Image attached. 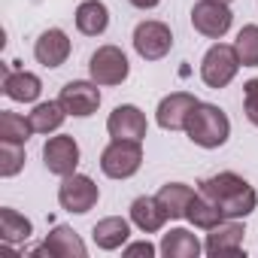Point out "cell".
<instances>
[{
	"mask_svg": "<svg viewBox=\"0 0 258 258\" xmlns=\"http://www.w3.org/2000/svg\"><path fill=\"white\" fill-rule=\"evenodd\" d=\"M201 195H207V198L222 210L225 219H246V216L258 207L255 188H252L243 176H237V173H231V170L204 179V182H201Z\"/></svg>",
	"mask_w": 258,
	"mask_h": 258,
	"instance_id": "1",
	"label": "cell"
},
{
	"mask_svg": "<svg viewBox=\"0 0 258 258\" xmlns=\"http://www.w3.org/2000/svg\"><path fill=\"white\" fill-rule=\"evenodd\" d=\"M185 134L201 149H219L231 137V121H228L225 109H219L216 103H201L198 100V106L188 112Z\"/></svg>",
	"mask_w": 258,
	"mask_h": 258,
	"instance_id": "2",
	"label": "cell"
},
{
	"mask_svg": "<svg viewBox=\"0 0 258 258\" xmlns=\"http://www.w3.org/2000/svg\"><path fill=\"white\" fill-rule=\"evenodd\" d=\"M143 164V146L137 140H112L100 152V170L109 179H131Z\"/></svg>",
	"mask_w": 258,
	"mask_h": 258,
	"instance_id": "3",
	"label": "cell"
},
{
	"mask_svg": "<svg viewBox=\"0 0 258 258\" xmlns=\"http://www.w3.org/2000/svg\"><path fill=\"white\" fill-rule=\"evenodd\" d=\"M237 70H240V58H237L234 46H228V43L210 46L207 55H204V61H201V79H204L207 88H225V85H231L234 76H237Z\"/></svg>",
	"mask_w": 258,
	"mask_h": 258,
	"instance_id": "4",
	"label": "cell"
},
{
	"mask_svg": "<svg viewBox=\"0 0 258 258\" xmlns=\"http://www.w3.org/2000/svg\"><path fill=\"white\" fill-rule=\"evenodd\" d=\"M231 22H234V13L222 0H198L191 7V25L207 40H222L231 31Z\"/></svg>",
	"mask_w": 258,
	"mask_h": 258,
	"instance_id": "5",
	"label": "cell"
},
{
	"mask_svg": "<svg viewBox=\"0 0 258 258\" xmlns=\"http://www.w3.org/2000/svg\"><path fill=\"white\" fill-rule=\"evenodd\" d=\"M97 201H100V188L94 185L91 176H85V173H70V176H64V182H61V188H58V204H61L67 213L82 216V213L94 210Z\"/></svg>",
	"mask_w": 258,
	"mask_h": 258,
	"instance_id": "6",
	"label": "cell"
},
{
	"mask_svg": "<svg viewBox=\"0 0 258 258\" xmlns=\"http://www.w3.org/2000/svg\"><path fill=\"white\" fill-rule=\"evenodd\" d=\"M88 73H91V82L97 85H121L131 73V64H127L118 46H100L88 61Z\"/></svg>",
	"mask_w": 258,
	"mask_h": 258,
	"instance_id": "7",
	"label": "cell"
},
{
	"mask_svg": "<svg viewBox=\"0 0 258 258\" xmlns=\"http://www.w3.org/2000/svg\"><path fill=\"white\" fill-rule=\"evenodd\" d=\"M134 49L143 61H161L173 49V34L164 22H140L134 28Z\"/></svg>",
	"mask_w": 258,
	"mask_h": 258,
	"instance_id": "8",
	"label": "cell"
},
{
	"mask_svg": "<svg viewBox=\"0 0 258 258\" xmlns=\"http://www.w3.org/2000/svg\"><path fill=\"white\" fill-rule=\"evenodd\" d=\"M106 131L112 140H137L143 143L146 140V131H149V124H146V115L140 106L134 103H121L109 112L106 118Z\"/></svg>",
	"mask_w": 258,
	"mask_h": 258,
	"instance_id": "9",
	"label": "cell"
},
{
	"mask_svg": "<svg viewBox=\"0 0 258 258\" xmlns=\"http://www.w3.org/2000/svg\"><path fill=\"white\" fill-rule=\"evenodd\" d=\"M58 100H61V106L67 109V115H73V118H88V115H94L97 106H100V88H97V82H82V79H76V82H67V85L61 88Z\"/></svg>",
	"mask_w": 258,
	"mask_h": 258,
	"instance_id": "10",
	"label": "cell"
},
{
	"mask_svg": "<svg viewBox=\"0 0 258 258\" xmlns=\"http://www.w3.org/2000/svg\"><path fill=\"white\" fill-rule=\"evenodd\" d=\"M43 161H46V170L61 176V179L76 173V167H79V143L73 137H67V134L49 137L46 146H43Z\"/></svg>",
	"mask_w": 258,
	"mask_h": 258,
	"instance_id": "11",
	"label": "cell"
},
{
	"mask_svg": "<svg viewBox=\"0 0 258 258\" xmlns=\"http://www.w3.org/2000/svg\"><path fill=\"white\" fill-rule=\"evenodd\" d=\"M198 106V97L188 94V91H173L167 94L158 109H155V121L164 131H185V121H188V112Z\"/></svg>",
	"mask_w": 258,
	"mask_h": 258,
	"instance_id": "12",
	"label": "cell"
},
{
	"mask_svg": "<svg viewBox=\"0 0 258 258\" xmlns=\"http://www.w3.org/2000/svg\"><path fill=\"white\" fill-rule=\"evenodd\" d=\"M243 234L246 228L240 225V219H225L216 228H210L204 252L207 255H243Z\"/></svg>",
	"mask_w": 258,
	"mask_h": 258,
	"instance_id": "13",
	"label": "cell"
},
{
	"mask_svg": "<svg viewBox=\"0 0 258 258\" xmlns=\"http://www.w3.org/2000/svg\"><path fill=\"white\" fill-rule=\"evenodd\" d=\"M34 255H52V258H85L88 249H85V243L79 240V234H76L73 228H67V225H55V228L49 231L46 243L34 249Z\"/></svg>",
	"mask_w": 258,
	"mask_h": 258,
	"instance_id": "14",
	"label": "cell"
},
{
	"mask_svg": "<svg viewBox=\"0 0 258 258\" xmlns=\"http://www.w3.org/2000/svg\"><path fill=\"white\" fill-rule=\"evenodd\" d=\"M34 58L43 64V67H61L67 58H70V37L61 31V28H49L37 37L34 43Z\"/></svg>",
	"mask_w": 258,
	"mask_h": 258,
	"instance_id": "15",
	"label": "cell"
},
{
	"mask_svg": "<svg viewBox=\"0 0 258 258\" xmlns=\"http://www.w3.org/2000/svg\"><path fill=\"white\" fill-rule=\"evenodd\" d=\"M91 237H94V246H97V249H103V252L124 249L127 237H131V222H127V219H121V216L100 219V222L91 228Z\"/></svg>",
	"mask_w": 258,
	"mask_h": 258,
	"instance_id": "16",
	"label": "cell"
},
{
	"mask_svg": "<svg viewBox=\"0 0 258 258\" xmlns=\"http://www.w3.org/2000/svg\"><path fill=\"white\" fill-rule=\"evenodd\" d=\"M43 91V82L37 73L28 70H7L4 73V94L16 103H34Z\"/></svg>",
	"mask_w": 258,
	"mask_h": 258,
	"instance_id": "17",
	"label": "cell"
},
{
	"mask_svg": "<svg viewBox=\"0 0 258 258\" xmlns=\"http://www.w3.org/2000/svg\"><path fill=\"white\" fill-rule=\"evenodd\" d=\"M167 219H170V216H167V210L161 207L158 198H137V201L131 204V222H134L143 234L161 231Z\"/></svg>",
	"mask_w": 258,
	"mask_h": 258,
	"instance_id": "18",
	"label": "cell"
},
{
	"mask_svg": "<svg viewBox=\"0 0 258 258\" xmlns=\"http://www.w3.org/2000/svg\"><path fill=\"white\" fill-rule=\"evenodd\" d=\"M158 252H161L164 258H198V255L204 252V246H201V240H198L191 231H185V228H170V231L161 237Z\"/></svg>",
	"mask_w": 258,
	"mask_h": 258,
	"instance_id": "19",
	"label": "cell"
},
{
	"mask_svg": "<svg viewBox=\"0 0 258 258\" xmlns=\"http://www.w3.org/2000/svg\"><path fill=\"white\" fill-rule=\"evenodd\" d=\"M76 28L85 37H100L109 28V10L100 0H82L76 7Z\"/></svg>",
	"mask_w": 258,
	"mask_h": 258,
	"instance_id": "20",
	"label": "cell"
},
{
	"mask_svg": "<svg viewBox=\"0 0 258 258\" xmlns=\"http://www.w3.org/2000/svg\"><path fill=\"white\" fill-rule=\"evenodd\" d=\"M31 234H34L31 219H25L13 207H0V240L10 246H19V243L31 240Z\"/></svg>",
	"mask_w": 258,
	"mask_h": 258,
	"instance_id": "21",
	"label": "cell"
},
{
	"mask_svg": "<svg viewBox=\"0 0 258 258\" xmlns=\"http://www.w3.org/2000/svg\"><path fill=\"white\" fill-rule=\"evenodd\" d=\"M31 124H34V134H52L64 124L67 109L61 106V100H43L34 106V112H28Z\"/></svg>",
	"mask_w": 258,
	"mask_h": 258,
	"instance_id": "22",
	"label": "cell"
},
{
	"mask_svg": "<svg viewBox=\"0 0 258 258\" xmlns=\"http://www.w3.org/2000/svg\"><path fill=\"white\" fill-rule=\"evenodd\" d=\"M155 198L161 201V207L167 210L170 219H185V210L195 198V188L185 182H167V185H161V191Z\"/></svg>",
	"mask_w": 258,
	"mask_h": 258,
	"instance_id": "23",
	"label": "cell"
},
{
	"mask_svg": "<svg viewBox=\"0 0 258 258\" xmlns=\"http://www.w3.org/2000/svg\"><path fill=\"white\" fill-rule=\"evenodd\" d=\"M185 219H188L195 228H201V231H210V228H216L219 222H225L222 210H219L207 195H201V191L191 198V204H188V210H185Z\"/></svg>",
	"mask_w": 258,
	"mask_h": 258,
	"instance_id": "24",
	"label": "cell"
},
{
	"mask_svg": "<svg viewBox=\"0 0 258 258\" xmlns=\"http://www.w3.org/2000/svg\"><path fill=\"white\" fill-rule=\"evenodd\" d=\"M31 134H34L31 118L19 115V112H13V109H4V112H0V143H19V146H25V143L31 140Z\"/></svg>",
	"mask_w": 258,
	"mask_h": 258,
	"instance_id": "25",
	"label": "cell"
},
{
	"mask_svg": "<svg viewBox=\"0 0 258 258\" xmlns=\"http://www.w3.org/2000/svg\"><path fill=\"white\" fill-rule=\"evenodd\" d=\"M234 52L240 58V67H258V25H246L237 34Z\"/></svg>",
	"mask_w": 258,
	"mask_h": 258,
	"instance_id": "26",
	"label": "cell"
},
{
	"mask_svg": "<svg viewBox=\"0 0 258 258\" xmlns=\"http://www.w3.org/2000/svg\"><path fill=\"white\" fill-rule=\"evenodd\" d=\"M25 167V146L19 143H0V176L10 179L16 173H22Z\"/></svg>",
	"mask_w": 258,
	"mask_h": 258,
	"instance_id": "27",
	"label": "cell"
},
{
	"mask_svg": "<svg viewBox=\"0 0 258 258\" xmlns=\"http://www.w3.org/2000/svg\"><path fill=\"white\" fill-rule=\"evenodd\" d=\"M243 112H246V118L258 127V76L243 85Z\"/></svg>",
	"mask_w": 258,
	"mask_h": 258,
	"instance_id": "28",
	"label": "cell"
},
{
	"mask_svg": "<svg viewBox=\"0 0 258 258\" xmlns=\"http://www.w3.org/2000/svg\"><path fill=\"white\" fill-rule=\"evenodd\" d=\"M158 252V246H152L149 240H140V243H124V255L127 258H134V255H146V258H152Z\"/></svg>",
	"mask_w": 258,
	"mask_h": 258,
	"instance_id": "29",
	"label": "cell"
},
{
	"mask_svg": "<svg viewBox=\"0 0 258 258\" xmlns=\"http://www.w3.org/2000/svg\"><path fill=\"white\" fill-rule=\"evenodd\" d=\"M127 4L137 7V10H155V7L161 4V0H127Z\"/></svg>",
	"mask_w": 258,
	"mask_h": 258,
	"instance_id": "30",
	"label": "cell"
},
{
	"mask_svg": "<svg viewBox=\"0 0 258 258\" xmlns=\"http://www.w3.org/2000/svg\"><path fill=\"white\" fill-rule=\"evenodd\" d=\"M222 4H231V0H222Z\"/></svg>",
	"mask_w": 258,
	"mask_h": 258,
	"instance_id": "31",
	"label": "cell"
}]
</instances>
